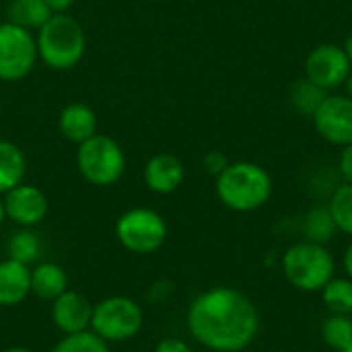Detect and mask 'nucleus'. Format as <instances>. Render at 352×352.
<instances>
[{
	"label": "nucleus",
	"instance_id": "12",
	"mask_svg": "<svg viewBox=\"0 0 352 352\" xmlns=\"http://www.w3.org/2000/svg\"><path fill=\"white\" fill-rule=\"evenodd\" d=\"M93 303L78 291L66 289L52 301V322L62 334H76L91 330Z\"/></svg>",
	"mask_w": 352,
	"mask_h": 352
},
{
	"label": "nucleus",
	"instance_id": "21",
	"mask_svg": "<svg viewBox=\"0 0 352 352\" xmlns=\"http://www.w3.org/2000/svg\"><path fill=\"white\" fill-rule=\"evenodd\" d=\"M320 293L330 314L352 316V280L349 276H334Z\"/></svg>",
	"mask_w": 352,
	"mask_h": 352
},
{
	"label": "nucleus",
	"instance_id": "17",
	"mask_svg": "<svg viewBox=\"0 0 352 352\" xmlns=\"http://www.w3.org/2000/svg\"><path fill=\"white\" fill-rule=\"evenodd\" d=\"M27 171L25 153L10 140H0V194L23 184Z\"/></svg>",
	"mask_w": 352,
	"mask_h": 352
},
{
	"label": "nucleus",
	"instance_id": "24",
	"mask_svg": "<svg viewBox=\"0 0 352 352\" xmlns=\"http://www.w3.org/2000/svg\"><path fill=\"white\" fill-rule=\"evenodd\" d=\"M6 252H8V258L21 262V264H31L39 258V252H41V243H39V237L27 229V227H21V231H16L10 239H8V245H6Z\"/></svg>",
	"mask_w": 352,
	"mask_h": 352
},
{
	"label": "nucleus",
	"instance_id": "10",
	"mask_svg": "<svg viewBox=\"0 0 352 352\" xmlns=\"http://www.w3.org/2000/svg\"><path fill=\"white\" fill-rule=\"evenodd\" d=\"M314 128L328 144L346 146L352 142V99L349 95L328 93L316 113L311 116Z\"/></svg>",
	"mask_w": 352,
	"mask_h": 352
},
{
	"label": "nucleus",
	"instance_id": "19",
	"mask_svg": "<svg viewBox=\"0 0 352 352\" xmlns=\"http://www.w3.org/2000/svg\"><path fill=\"white\" fill-rule=\"evenodd\" d=\"M8 21L27 29L37 31L54 12L45 4V0H10L8 2Z\"/></svg>",
	"mask_w": 352,
	"mask_h": 352
},
{
	"label": "nucleus",
	"instance_id": "20",
	"mask_svg": "<svg viewBox=\"0 0 352 352\" xmlns=\"http://www.w3.org/2000/svg\"><path fill=\"white\" fill-rule=\"evenodd\" d=\"M328 93L324 89H320L318 85H314L309 78H299L293 82L291 91H289V101L293 105V109L299 113V116H305V118H311L316 113V109L320 107V103L324 101Z\"/></svg>",
	"mask_w": 352,
	"mask_h": 352
},
{
	"label": "nucleus",
	"instance_id": "29",
	"mask_svg": "<svg viewBox=\"0 0 352 352\" xmlns=\"http://www.w3.org/2000/svg\"><path fill=\"white\" fill-rule=\"evenodd\" d=\"M45 4L50 6L52 12H64L74 4V0H45Z\"/></svg>",
	"mask_w": 352,
	"mask_h": 352
},
{
	"label": "nucleus",
	"instance_id": "1",
	"mask_svg": "<svg viewBox=\"0 0 352 352\" xmlns=\"http://www.w3.org/2000/svg\"><path fill=\"white\" fill-rule=\"evenodd\" d=\"M192 338L212 352H241L254 344L260 332L256 303L233 287H212L188 307Z\"/></svg>",
	"mask_w": 352,
	"mask_h": 352
},
{
	"label": "nucleus",
	"instance_id": "14",
	"mask_svg": "<svg viewBox=\"0 0 352 352\" xmlns=\"http://www.w3.org/2000/svg\"><path fill=\"white\" fill-rule=\"evenodd\" d=\"M31 293V268L12 258L0 262V307H14Z\"/></svg>",
	"mask_w": 352,
	"mask_h": 352
},
{
	"label": "nucleus",
	"instance_id": "11",
	"mask_svg": "<svg viewBox=\"0 0 352 352\" xmlns=\"http://www.w3.org/2000/svg\"><path fill=\"white\" fill-rule=\"evenodd\" d=\"M2 198H4L6 219H10L19 227H27V229L35 227L45 219L50 210V202L37 186L19 184L16 188L2 194Z\"/></svg>",
	"mask_w": 352,
	"mask_h": 352
},
{
	"label": "nucleus",
	"instance_id": "23",
	"mask_svg": "<svg viewBox=\"0 0 352 352\" xmlns=\"http://www.w3.org/2000/svg\"><path fill=\"white\" fill-rule=\"evenodd\" d=\"M322 340L332 351H344L352 342V316L330 314L322 324Z\"/></svg>",
	"mask_w": 352,
	"mask_h": 352
},
{
	"label": "nucleus",
	"instance_id": "7",
	"mask_svg": "<svg viewBox=\"0 0 352 352\" xmlns=\"http://www.w3.org/2000/svg\"><path fill=\"white\" fill-rule=\"evenodd\" d=\"M116 237L132 254H155L167 239V223L153 208H130L118 219Z\"/></svg>",
	"mask_w": 352,
	"mask_h": 352
},
{
	"label": "nucleus",
	"instance_id": "2",
	"mask_svg": "<svg viewBox=\"0 0 352 352\" xmlns=\"http://www.w3.org/2000/svg\"><path fill=\"white\" fill-rule=\"evenodd\" d=\"M214 190L221 204L233 212L260 210L274 192L272 175L266 167L254 161H235L214 177Z\"/></svg>",
	"mask_w": 352,
	"mask_h": 352
},
{
	"label": "nucleus",
	"instance_id": "5",
	"mask_svg": "<svg viewBox=\"0 0 352 352\" xmlns=\"http://www.w3.org/2000/svg\"><path fill=\"white\" fill-rule=\"evenodd\" d=\"M76 167L89 184L105 188L122 179L126 169V155L111 136L95 134L78 144Z\"/></svg>",
	"mask_w": 352,
	"mask_h": 352
},
{
	"label": "nucleus",
	"instance_id": "26",
	"mask_svg": "<svg viewBox=\"0 0 352 352\" xmlns=\"http://www.w3.org/2000/svg\"><path fill=\"white\" fill-rule=\"evenodd\" d=\"M231 161L227 159V155L223 153V151H210V153H206L204 155V169L210 173V175H219V173H223L225 171V167L229 165Z\"/></svg>",
	"mask_w": 352,
	"mask_h": 352
},
{
	"label": "nucleus",
	"instance_id": "8",
	"mask_svg": "<svg viewBox=\"0 0 352 352\" xmlns=\"http://www.w3.org/2000/svg\"><path fill=\"white\" fill-rule=\"evenodd\" d=\"M37 43L31 31L6 21L0 23V80L25 78L37 62Z\"/></svg>",
	"mask_w": 352,
	"mask_h": 352
},
{
	"label": "nucleus",
	"instance_id": "9",
	"mask_svg": "<svg viewBox=\"0 0 352 352\" xmlns=\"http://www.w3.org/2000/svg\"><path fill=\"white\" fill-rule=\"evenodd\" d=\"M352 64L342 45L338 43H322L316 45L305 58V78L324 89L326 93L344 87L351 76Z\"/></svg>",
	"mask_w": 352,
	"mask_h": 352
},
{
	"label": "nucleus",
	"instance_id": "3",
	"mask_svg": "<svg viewBox=\"0 0 352 352\" xmlns=\"http://www.w3.org/2000/svg\"><path fill=\"white\" fill-rule=\"evenodd\" d=\"M37 56L54 70L74 68L87 47V35L80 23L64 12H54L35 35Z\"/></svg>",
	"mask_w": 352,
	"mask_h": 352
},
{
	"label": "nucleus",
	"instance_id": "33",
	"mask_svg": "<svg viewBox=\"0 0 352 352\" xmlns=\"http://www.w3.org/2000/svg\"><path fill=\"white\" fill-rule=\"evenodd\" d=\"M344 89H346V93L344 95H349L352 99V72H351V76L346 78V82H344Z\"/></svg>",
	"mask_w": 352,
	"mask_h": 352
},
{
	"label": "nucleus",
	"instance_id": "13",
	"mask_svg": "<svg viewBox=\"0 0 352 352\" xmlns=\"http://www.w3.org/2000/svg\"><path fill=\"white\" fill-rule=\"evenodd\" d=\"M144 184L155 194H173L186 177V169L179 157L171 153H159L144 165Z\"/></svg>",
	"mask_w": 352,
	"mask_h": 352
},
{
	"label": "nucleus",
	"instance_id": "30",
	"mask_svg": "<svg viewBox=\"0 0 352 352\" xmlns=\"http://www.w3.org/2000/svg\"><path fill=\"white\" fill-rule=\"evenodd\" d=\"M342 268H344L346 276L352 280V241L346 245V250H344V256H342Z\"/></svg>",
	"mask_w": 352,
	"mask_h": 352
},
{
	"label": "nucleus",
	"instance_id": "25",
	"mask_svg": "<svg viewBox=\"0 0 352 352\" xmlns=\"http://www.w3.org/2000/svg\"><path fill=\"white\" fill-rule=\"evenodd\" d=\"M52 352H111L109 344L95 332L85 330L76 334H64V338L52 349Z\"/></svg>",
	"mask_w": 352,
	"mask_h": 352
},
{
	"label": "nucleus",
	"instance_id": "35",
	"mask_svg": "<svg viewBox=\"0 0 352 352\" xmlns=\"http://www.w3.org/2000/svg\"><path fill=\"white\" fill-rule=\"evenodd\" d=\"M340 352H352V342L346 346V349H344V351H340Z\"/></svg>",
	"mask_w": 352,
	"mask_h": 352
},
{
	"label": "nucleus",
	"instance_id": "27",
	"mask_svg": "<svg viewBox=\"0 0 352 352\" xmlns=\"http://www.w3.org/2000/svg\"><path fill=\"white\" fill-rule=\"evenodd\" d=\"M338 173L342 184H352V142L340 148L338 155Z\"/></svg>",
	"mask_w": 352,
	"mask_h": 352
},
{
	"label": "nucleus",
	"instance_id": "16",
	"mask_svg": "<svg viewBox=\"0 0 352 352\" xmlns=\"http://www.w3.org/2000/svg\"><path fill=\"white\" fill-rule=\"evenodd\" d=\"M68 289V274L60 264L41 262L31 270V293L43 301H54Z\"/></svg>",
	"mask_w": 352,
	"mask_h": 352
},
{
	"label": "nucleus",
	"instance_id": "31",
	"mask_svg": "<svg viewBox=\"0 0 352 352\" xmlns=\"http://www.w3.org/2000/svg\"><path fill=\"white\" fill-rule=\"evenodd\" d=\"M344 52H346V56H349V60H351L352 64V29L349 31V35H346V39H344Z\"/></svg>",
	"mask_w": 352,
	"mask_h": 352
},
{
	"label": "nucleus",
	"instance_id": "34",
	"mask_svg": "<svg viewBox=\"0 0 352 352\" xmlns=\"http://www.w3.org/2000/svg\"><path fill=\"white\" fill-rule=\"evenodd\" d=\"M2 352H33L29 351V349H25V346H10V349H6V351Z\"/></svg>",
	"mask_w": 352,
	"mask_h": 352
},
{
	"label": "nucleus",
	"instance_id": "15",
	"mask_svg": "<svg viewBox=\"0 0 352 352\" xmlns=\"http://www.w3.org/2000/svg\"><path fill=\"white\" fill-rule=\"evenodd\" d=\"M58 128L66 140L80 144L97 134V116L85 103H68L58 116Z\"/></svg>",
	"mask_w": 352,
	"mask_h": 352
},
{
	"label": "nucleus",
	"instance_id": "22",
	"mask_svg": "<svg viewBox=\"0 0 352 352\" xmlns=\"http://www.w3.org/2000/svg\"><path fill=\"white\" fill-rule=\"evenodd\" d=\"M328 208L338 227V233L352 237V184H338L332 190Z\"/></svg>",
	"mask_w": 352,
	"mask_h": 352
},
{
	"label": "nucleus",
	"instance_id": "18",
	"mask_svg": "<svg viewBox=\"0 0 352 352\" xmlns=\"http://www.w3.org/2000/svg\"><path fill=\"white\" fill-rule=\"evenodd\" d=\"M301 233H303L305 241L328 245L338 233V227L332 219L330 208L328 206H314L311 210H307L303 221H301Z\"/></svg>",
	"mask_w": 352,
	"mask_h": 352
},
{
	"label": "nucleus",
	"instance_id": "32",
	"mask_svg": "<svg viewBox=\"0 0 352 352\" xmlns=\"http://www.w3.org/2000/svg\"><path fill=\"white\" fill-rule=\"evenodd\" d=\"M4 219H6V210H4V198H2V194H0V227H2V223H4Z\"/></svg>",
	"mask_w": 352,
	"mask_h": 352
},
{
	"label": "nucleus",
	"instance_id": "4",
	"mask_svg": "<svg viewBox=\"0 0 352 352\" xmlns=\"http://www.w3.org/2000/svg\"><path fill=\"white\" fill-rule=\"evenodd\" d=\"M280 268L289 285L303 293H320L328 280L336 276V260L332 252L314 241L293 243L280 260Z\"/></svg>",
	"mask_w": 352,
	"mask_h": 352
},
{
	"label": "nucleus",
	"instance_id": "28",
	"mask_svg": "<svg viewBox=\"0 0 352 352\" xmlns=\"http://www.w3.org/2000/svg\"><path fill=\"white\" fill-rule=\"evenodd\" d=\"M155 352H194L192 346L182 340V338H163L157 346H155Z\"/></svg>",
	"mask_w": 352,
	"mask_h": 352
},
{
	"label": "nucleus",
	"instance_id": "6",
	"mask_svg": "<svg viewBox=\"0 0 352 352\" xmlns=\"http://www.w3.org/2000/svg\"><path fill=\"white\" fill-rule=\"evenodd\" d=\"M144 324L142 307L130 297H107L93 305L91 332L109 342L132 340Z\"/></svg>",
	"mask_w": 352,
	"mask_h": 352
}]
</instances>
